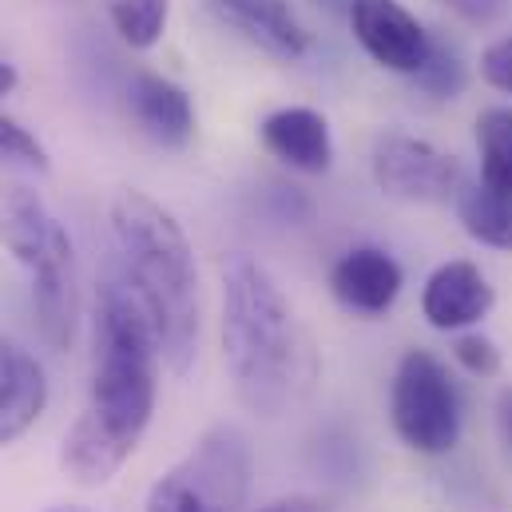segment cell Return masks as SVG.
Returning <instances> with one entry per match:
<instances>
[{
  "label": "cell",
  "mask_w": 512,
  "mask_h": 512,
  "mask_svg": "<svg viewBox=\"0 0 512 512\" xmlns=\"http://www.w3.org/2000/svg\"><path fill=\"white\" fill-rule=\"evenodd\" d=\"M159 393V346L143 310L116 270L104 274L96 294V366L88 409L64 433L60 465L84 485H108L139 449Z\"/></svg>",
  "instance_id": "1"
},
{
  "label": "cell",
  "mask_w": 512,
  "mask_h": 512,
  "mask_svg": "<svg viewBox=\"0 0 512 512\" xmlns=\"http://www.w3.org/2000/svg\"><path fill=\"white\" fill-rule=\"evenodd\" d=\"M223 362L235 397L258 417L298 409L318 378L310 334L278 278L251 255L223 262Z\"/></svg>",
  "instance_id": "2"
},
{
  "label": "cell",
  "mask_w": 512,
  "mask_h": 512,
  "mask_svg": "<svg viewBox=\"0 0 512 512\" xmlns=\"http://www.w3.org/2000/svg\"><path fill=\"white\" fill-rule=\"evenodd\" d=\"M112 239L116 274L151 326L159 362L183 378L199 358L203 330L199 266L183 223L147 191L124 187L112 199Z\"/></svg>",
  "instance_id": "3"
},
{
  "label": "cell",
  "mask_w": 512,
  "mask_h": 512,
  "mask_svg": "<svg viewBox=\"0 0 512 512\" xmlns=\"http://www.w3.org/2000/svg\"><path fill=\"white\" fill-rule=\"evenodd\" d=\"M0 243L32 278V310L44 342L68 350L80 326V278L68 227L32 187L8 183L0 187Z\"/></svg>",
  "instance_id": "4"
},
{
  "label": "cell",
  "mask_w": 512,
  "mask_h": 512,
  "mask_svg": "<svg viewBox=\"0 0 512 512\" xmlns=\"http://www.w3.org/2000/svg\"><path fill=\"white\" fill-rule=\"evenodd\" d=\"M251 493V445L235 425H211L183 461L147 493L143 512H243Z\"/></svg>",
  "instance_id": "5"
},
{
  "label": "cell",
  "mask_w": 512,
  "mask_h": 512,
  "mask_svg": "<svg viewBox=\"0 0 512 512\" xmlns=\"http://www.w3.org/2000/svg\"><path fill=\"white\" fill-rule=\"evenodd\" d=\"M393 433L421 457H445L461 441V397L429 350H409L389 385Z\"/></svg>",
  "instance_id": "6"
},
{
  "label": "cell",
  "mask_w": 512,
  "mask_h": 512,
  "mask_svg": "<svg viewBox=\"0 0 512 512\" xmlns=\"http://www.w3.org/2000/svg\"><path fill=\"white\" fill-rule=\"evenodd\" d=\"M374 183L397 203H449L461 191V163L413 135H382L374 147Z\"/></svg>",
  "instance_id": "7"
},
{
  "label": "cell",
  "mask_w": 512,
  "mask_h": 512,
  "mask_svg": "<svg viewBox=\"0 0 512 512\" xmlns=\"http://www.w3.org/2000/svg\"><path fill=\"white\" fill-rule=\"evenodd\" d=\"M350 32L378 68L397 76H417L433 44L401 0H350Z\"/></svg>",
  "instance_id": "8"
},
{
  "label": "cell",
  "mask_w": 512,
  "mask_h": 512,
  "mask_svg": "<svg viewBox=\"0 0 512 512\" xmlns=\"http://www.w3.org/2000/svg\"><path fill=\"white\" fill-rule=\"evenodd\" d=\"M497 294L489 286V278L481 274V266L465 262V258H453V262H441L429 278H425V290H421V314L433 330H469L477 326L481 318H489Z\"/></svg>",
  "instance_id": "9"
},
{
  "label": "cell",
  "mask_w": 512,
  "mask_h": 512,
  "mask_svg": "<svg viewBox=\"0 0 512 512\" xmlns=\"http://www.w3.org/2000/svg\"><path fill=\"white\" fill-rule=\"evenodd\" d=\"M401 286H405V274L397 258L382 247H354L330 270V294L350 314H366V318L385 314L397 302Z\"/></svg>",
  "instance_id": "10"
},
{
  "label": "cell",
  "mask_w": 512,
  "mask_h": 512,
  "mask_svg": "<svg viewBox=\"0 0 512 512\" xmlns=\"http://www.w3.org/2000/svg\"><path fill=\"white\" fill-rule=\"evenodd\" d=\"M211 8L227 28L278 60H302L310 52V28L290 0H211Z\"/></svg>",
  "instance_id": "11"
},
{
  "label": "cell",
  "mask_w": 512,
  "mask_h": 512,
  "mask_svg": "<svg viewBox=\"0 0 512 512\" xmlns=\"http://www.w3.org/2000/svg\"><path fill=\"white\" fill-rule=\"evenodd\" d=\"M128 108L139 131L167 151H183L195 139V104H191L187 88H179L175 80H167L159 72H139L131 80Z\"/></svg>",
  "instance_id": "12"
},
{
  "label": "cell",
  "mask_w": 512,
  "mask_h": 512,
  "mask_svg": "<svg viewBox=\"0 0 512 512\" xmlns=\"http://www.w3.org/2000/svg\"><path fill=\"white\" fill-rule=\"evenodd\" d=\"M258 139L278 163H286L290 171H302V175H322L334 163V139H330L326 116L314 108H302V104L270 112L258 124Z\"/></svg>",
  "instance_id": "13"
},
{
  "label": "cell",
  "mask_w": 512,
  "mask_h": 512,
  "mask_svg": "<svg viewBox=\"0 0 512 512\" xmlns=\"http://www.w3.org/2000/svg\"><path fill=\"white\" fill-rule=\"evenodd\" d=\"M48 405L44 366L16 342L0 338V449L20 441Z\"/></svg>",
  "instance_id": "14"
},
{
  "label": "cell",
  "mask_w": 512,
  "mask_h": 512,
  "mask_svg": "<svg viewBox=\"0 0 512 512\" xmlns=\"http://www.w3.org/2000/svg\"><path fill=\"white\" fill-rule=\"evenodd\" d=\"M453 207L473 243L493 251H512V195L493 191L477 179V183H461Z\"/></svg>",
  "instance_id": "15"
},
{
  "label": "cell",
  "mask_w": 512,
  "mask_h": 512,
  "mask_svg": "<svg viewBox=\"0 0 512 512\" xmlns=\"http://www.w3.org/2000/svg\"><path fill=\"white\" fill-rule=\"evenodd\" d=\"M481 183L512 195V108H485L477 116Z\"/></svg>",
  "instance_id": "16"
},
{
  "label": "cell",
  "mask_w": 512,
  "mask_h": 512,
  "mask_svg": "<svg viewBox=\"0 0 512 512\" xmlns=\"http://www.w3.org/2000/svg\"><path fill=\"white\" fill-rule=\"evenodd\" d=\"M108 20L116 36L135 48L147 52L163 40L167 20H171V0H108Z\"/></svg>",
  "instance_id": "17"
},
{
  "label": "cell",
  "mask_w": 512,
  "mask_h": 512,
  "mask_svg": "<svg viewBox=\"0 0 512 512\" xmlns=\"http://www.w3.org/2000/svg\"><path fill=\"white\" fill-rule=\"evenodd\" d=\"M0 163L24 167V171H36V175H48L52 171L48 147L24 128V124H16L12 116H0Z\"/></svg>",
  "instance_id": "18"
},
{
  "label": "cell",
  "mask_w": 512,
  "mask_h": 512,
  "mask_svg": "<svg viewBox=\"0 0 512 512\" xmlns=\"http://www.w3.org/2000/svg\"><path fill=\"white\" fill-rule=\"evenodd\" d=\"M425 92H433V96H457L461 88H465V68H461V60H457V52H449L445 44H429V56H425V64H421V72L413 76Z\"/></svg>",
  "instance_id": "19"
},
{
  "label": "cell",
  "mask_w": 512,
  "mask_h": 512,
  "mask_svg": "<svg viewBox=\"0 0 512 512\" xmlns=\"http://www.w3.org/2000/svg\"><path fill=\"white\" fill-rule=\"evenodd\" d=\"M453 358H457L469 374H477V378L501 374V350H497L485 334H461V338L453 342Z\"/></svg>",
  "instance_id": "20"
},
{
  "label": "cell",
  "mask_w": 512,
  "mask_h": 512,
  "mask_svg": "<svg viewBox=\"0 0 512 512\" xmlns=\"http://www.w3.org/2000/svg\"><path fill=\"white\" fill-rule=\"evenodd\" d=\"M481 76H485V84H493L501 92H512V36L489 44L481 52Z\"/></svg>",
  "instance_id": "21"
},
{
  "label": "cell",
  "mask_w": 512,
  "mask_h": 512,
  "mask_svg": "<svg viewBox=\"0 0 512 512\" xmlns=\"http://www.w3.org/2000/svg\"><path fill=\"white\" fill-rule=\"evenodd\" d=\"M449 12H457L461 20H469V24H489L501 8H505V0H441Z\"/></svg>",
  "instance_id": "22"
},
{
  "label": "cell",
  "mask_w": 512,
  "mask_h": 512,
  "mask_svg": "<svg viewBox=\"0 0 512 512\" xmlns=\"http://www.w3.org/2000/svg\"><path fill=\"white\" fill-rule=\"evenodd\" d=\"M258 512H326V509L318 501H310V497H282V501L262 505Z\"/></svg>",
  "instance_id": "23"
},
{
  "label": "cell",
  "mask_w": 512,
  "mask_h": 512,
  "mask_svg": "<svg viewBox=\"0 0 512 512\" xmlns=\"http://www.w3.org/2000/svg\"><path fill=\"white\" fill-rule=\"evenodd\" d=\"M497 421H501V433H505V445L512 449V385L501 393L497 401Z\"/></svg>",
  "instance_id": "24"
},
{
  "label": "cell",
  "mask_w": 512,
  "mask_h": 512,
  "mask_svg": "<svg viewBox=\"0 0 512 512\" xmlns=\"http://www.w3.org/2000/svg\"><path fill=\"white\" fill-rule=\"evenodd\" d=\"M20 84V72H16V64H8V60H0V100L4 96H12V88Z\"/></svg>",
  "instance_id": "25"
},
{
  "label": "cell",
  "mask_w": 512,
  "mask_h": 512,
  "mask_svg": "<svg viewBox=\"0 0 512 512\" xmlns=\"http://www.w3.org/2000/svg\"><path fill=\"white\" fill-rule=\"evenodd\" d=\"M48 512H92V509H48Z\"/></svg>",
  "instance_id": "26"
}]
</instances>
